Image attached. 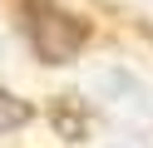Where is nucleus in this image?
<instances>
[{
    "instance_id": "obj_2",
    "label": "nucleus",
    "mask_w": 153,
    "mask_h": 148,
    "mask_svg": "<svg viewBox=\"0 0 153 148\" xmlns=\"http://www.w3.org/2000/svg\"><path fill=\"white\" fill-rule=\"evenodd\" d=\"M94 89H99L114 109H123V114H138V118L148 114V89L133 74H123V69H99V74H94Z\"/></svg>"
},
{
    "instance_id": "obj_3",
    "label": "nucleus",
    "mask_w": 153,
    "mask_h": 148,
    "mask_svg": "<svg viewBox=\"0 0 153 148\" xmlns=\"http://www.w3.org/2000/svg\"><path fill=\"white\" fill-rule=\"evenodd\" d=\"M50 123H54V133H59V138L84 143V138H89V109H84V99L59 94V99L50 104Z\"/></svg>"
},
{
    "instance_id": "obj_4",
    "label": "nucleus",
    "mask_w": 153,
    "mask_h": 148,
    "mask_svg": "<svg viewBox=\"0 0 153 148\" xmlns=\"http://www.w3.org/2000/svg\"><path fill=\"white\" fill-rule=\"evenodd\" d=\"M30 114H35V109L25 104L20 94L0 89V138H5V133H15V128H25V123H30Z\"/></svg>"
},
{
    "instance_id": "obj_1",
    "label": "nucleus",
    "mask_w": 153,
    "mask_h": 148,
    "mask_svg": "<svg viewBox=\"0 0 153 148\" xmlns=\"http://www.w3.org/2000/svg\"><path fill=\"white\" fill-rule=\"evenodd\" d=\"M20 25L40 64H69L89 45V25L59 0H20Z\"/></svg>"
}]
</instances>
